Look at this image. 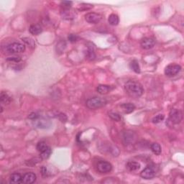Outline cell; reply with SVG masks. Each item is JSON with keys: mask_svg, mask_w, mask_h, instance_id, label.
<instances>
[{"mask_svg": "<svg viewBox=\"0 0 184 184\" xmlns=\"http://www.w3.org/2000/svg\"><path fill=\"white\" fill-rule=\"evenodd\" d=\"M61 17L63 19H73L76 17V13L74 10H71V9L69 10H63L62 12H60Z\"/></svg>", "mask_w": 184, "mask_h": 184, "instance_id": "obj_11", "label": "cell"}, {"mask_svg": "<svg viewBox=\"0 0 184 184\" xmlns=\"http://www.w3.org/2000/svg\"><path fill=\"white\" fill-rule=\"evenodd\" d=\"M0 100H1V104H8L11 102L12 99L10 96H9L7 94L4 92L1 93V96H0Z\"/></svg>", "mask_w": 184, "mask_h": 184, "instance_id": "obj_20", "label": "cell"}, {"mask_svg": "<svg viewBox=\"0 0 184 184\" xmlns=\"http://www.w3.org/2000/svg\"><path fill=\"white\" fill-rule=\"evenodd\" d=\"M86 57L90 59V60H93V59L95 58V54H94V52L92 48H89L88 51H87Z\"/></svg>", "mask_w": 184, "mask_h": 184, "instance_id": "obj_30", "label": "cell"}, {"mask_svg": "<svg viewBox=\"0 0 184 184\" xmlns=\"http://www.w3.org/2000/svg\"><path fill=\"white\" fill-rule=\"evenodd\" d=\"M36 147L37 151H39L40 153H42V152L45 151L46 149H47L48 146L46 145L45 142H43V141H41V142H39L38 143H37Z\"/></svg>", "mask_w": 184, "mask_h": 184, "instance_id": "obj_24", "label": "cell"}, {"mask_svg": "<svg viewBox=\"0 0 184 184\" xmlns=\"http://www.w3.org/2000/svg\"><path fill=\"white\" fill-rule=\"evenodd\" d=\"M130 68L132 69V70H133L135 73H137V74L140 73V65H139L138 61H137V60H133V61L130 63Z\"/></svg>", "mask_w": 184, "mask_h": 184, "instance_id": "obj_21", "label": "cell"}, {"mask_svg": "<svg viewBox=\"0 0 184 184\" xmlns=\"http://www.w3.org/2000/svg\"><path fill=\"white\" fill-rule=\"evenodd\" d=\"M10 183L13 184L22 183V176L19 173H13L10 176Z\"/></svg>", "mask_w": 184, "mask_h": 184, "instance_id": "obj_15", "label": "cell"}, {"mask_svg": "<svg viewBox=\"0 0 184 184\" xmlns=\"http://www.w3.org/2000/svg\"><path fill=\"white\" fill-rule=\"evenodd\" d=\"M25 51V45L19 42H13L8 45L6 48V51L8 53H19Z\"/></svg>", "mask_w": 184, "mask_h": 184, "instance_id": "obj_3", "label": "cell"}, {"mask_svg": "<svg viewBox=\"0 0 184 184\" xmlns=\"http://www.w3.org/2000/svg\"><path fill=\"white\" fill-rule=\"evenodd\" d=\"M121 108L126 114H130L135 110V106L132 103H124L121 104Z\"/></svg>", "mask_w": 184, "mask_h": 184, "instance_id": "obj_13", "label": "cell"}, {"mask_svg": "<svg viewBox=\"0 0 184 184\" xmlns=\"http://www.w3.org/2000/svg\"><path fill=\"white\" fill-rule=\"evenodd\" d=\"M36 180V175L33 173H27L22 177V183L26 184L33 183Z\"/></svg>", "mask_w": 184, "mask_h": 184, "instance_id": "obj_10", "label": "cell"}, {"mask_svg": "<svg viewBox=\"0 0 184 184\" xmlns=\"http://www.w3.org/2000/svg\"><path fill=\"white\" fill-rule=\"evenodd\" d=\"M21 60H22V58L19 56H12L7 58V61L12 62V63H19Z\"/></svg>", "mask_w": 184, "mask_h": 184, "instance_id": "obj_29", "label": "cell"}, {"mask_svg": "<svg viewBox=\"0 0 184 184\" xmlns=\"http://www.w3.org/2000/svg\"><path fill=\"white\" fill-rule=\"evenodd\" d=\"M109 116H110L111 119L114 121H119L121 120V116L119 115V114L115 113V112H111V113H110V114H109Z\"/></svg>", "mask_w": 184, "mask_h": 184, "instance_id": "obj_27", "label": "cell"}, {"mask_svg": "<svg viewBox=\"0 0 184 184\" xmlns=\"http://www.w3.org/2000/svg\"><path fill=\"white\" fill-rule=\"evenodd\" d=\"M141 47L145 50H150L153 48L155 45V40L152 37H145L141 40Z\"/></svg>", "mask_w": 184, "mask_h": 184, "instance_id": "obj_9", "label": "cell"}, {"mask_svg": "<svg viewBox=\"0 0 184 184\" xmlns=\"http://www.w3.org/2000/svg\"><path fill=\"white\" fill-rule=\"evenodd\" d=\"M150 149L152 152L154 153L155 155H160L161 154L162 149H161V146L158 143H156V142H154L150 145Z\"/></svg>", "mask_w": 184, "mask_h": 184, "instance_id": "obj_19", "label": "cell"}, {"mask_svg": "<svg viewBox=\"0 0 184 184\" xmlns=\"http://www.w3.org/2000/svg\"><path fill=\"white\" fill-rule=\"evenodd\" d=\"M38 117H39V115L37 114H36V113L30 114V115H29V117H28V118H29V119H33V120H34V119H35V120H36V119Z\"/></svg>", "mask_w": 184, "mask_h": 184, "instance_id": "obj_32", "label": "cell"}, {"mask_svg": "<svg viewBox=\"0 0 184 184\" xmlns=\"http://www.w3.org/2000/svg\"><path fill=\"white\" fill-rule=\"evenodd\" d=\"M85 19L90 24H97L101 20V16L95 12H89L85 15Z\"/></svg>", "mask_w": 184, "mask_h": 184, "instance_id": "obj_8", "label": "cell"}, {"mask_svg": "<svg viewBox=\"0 0 184 184\" xmlns=\"http://www.w3.org/2000/svg\"><path fill=\"white\" fill-rule=\"evenodd\" d=\"M29 32L33 35H38L42 32V28L40 25H33L29 28Z\"/></svg>", "mask_w": 184, "mask_h": 184, "instance_id": "obj_14", "label": "cell"}, {"mask_svg": "<svg viewBox=\"0 0 184 184\" xmlns=\"http://www.w3.org/2000/svg\"><path fill=\"white\" fill-rule=\"evenodd\" d=\"M155 176V171L152 165H147L140 173V176L146 180L152 179Z\"/></svg>", "mask_w": 184, "mask_h": 184, "instance_id": "obj_6", "label": "cell"}, {"mask_svg": "<svg viewBox=\"0 0 184 184\" xmlns=\"http://www.w3.org/2000/svg\"><path fill=\"white\" fill-rule=\"evenodd\" d=\"M181 71V66L178 64H170L165 69V74L168 77H173L179 74Z\"/></svg>", "mask_w": 184, "mask_h": 184, "instance_id": "obj_4", "label": "cell"}, {"mask_svg": "<svg viewBox=\"0 0 184 184\" xmlns=\"http://www.w3.org/2000/svg\"><path fill=\"white\" fill-rule=\"evenodd\" d=\"M97 169L98 171L101 173H110L112 170V164L109 162L104 161V160H101L99 161L97 164Z\"/></svg>", "mask_w": 184, "mask_h": 184, "instance_id": "obj_7", "label": "cell"}, {"mask_svg": "<svg viewBox=\"0 0 184 184\" xmlns=\"http://www.w3.org/2000/svg\"><path fill=\"white\" fill-rule=\"evenodd\" d=\"M107 100L101 97H93L88 99L86 102V107L90 110H96L105 106Z\"/></svg>", "mask_w": 184, "mask_h": 184, "instance_id": "obj_2", "label": "cell"}, {"mask_svg": "<svg viewBox=\"0 0 184 184\" xmlns=\"http://www.w3.org/2000/svg\"><path fill=\"white\" fill-rule=\"evenodd\" d=\"M113 89L114 87L111 86L101 84L98 86L96 91H97V92L100 94H108V93H110L111 91L113 90Z\"/></svg>", "mask_w": 184, "mask_h": 184, "instance_id": "obj_12", "label": "cell"}, {"mask_svg": "<svg viewBox=\"0 0 184 184\" xmlns=\"http://www.w3.org/2000/svg\"><path fill=\"white\" fill-rule=\"evenodd\" d=\"M164 118H165V116H164L163 114H158V115L155 116V117H153L152 121H153V122L155 123V124H157V123L160 122V121L163 120Z\"/></svg>", "mask_w": 184, "mask_h": 184, "instance_id": "obj_28", "label": "cell"}, {"mask_svg": "<svg viewBox=\"0 0 184 184\" xmlns=\"http://www.w3.org/2000/svg\"><path fill=\"white\" fill-rule=\"evenodd\" d=\"M22 40L25 43L28 45L31 48H34L35 47V42L33 39L30 38V37H24V38L22 39Z\"/></svg>", "mask_w": 184, "mask_h": 184, "instance_id": "obj_23", "label": "cell"}, {"mask_svg": "<svg viewBox=\"0 0 184 184\" xmlns=\"http://www.w3.org/2000/svg\"><path fill=\"white\" fill-rule=\"evenodd\" d=\"M68 39H69V40L71 42H75L78 40V37L76 35H74V34H71V35H69V37H68Z\"/></svg>", "mask_w": 184, "mask_h": 184, "instance_id": "obj_31", "label": "cell"}, {"mask_svg": "<svg viewBox=\"0 0 184 184\" xmlns=\"http://www.w3.org/2000/svg\"><path fill=\"white\" fill-rule=\"evenodd\" d=\"M71 5H72V1H63L60 3V6L63 10H69L71 7Z\"/></svg>", "mask_w": 184, "mask_h": 184, "instance_id": "obj_26", "label": "cell"}, {"mask_svg": "<svg viewBox=\"0 0 184 184\" xmlns=\"http://www.w3.org/2000/svg\"><path fill=\"white\" fill-rule=\"evenodd\" d=\"M108 22L111 25H113V26L117 25L119 22V17H118L117 15H115V14H112V15H110V16H109Z\"/></svg>", "mask_w": 184, "mask_h": 184, "instance_id": "obj_18", "label": "cell"}, {"mask_svg": "<svg viewBox=\"0 0 184 184\" xmlns=\"http://www.w3.org/2000/svg\"><path fill=\"white\" fill-rule=\"evenodd\" d=\"M169 119L173 124H179L183 119V113L179 110L173 109L169 113Z\"/></svg>", "mask_w": 184, "mask_h": 184, "instance_id": "obj_5", "label": "cell"}, {"mask_svg": "<svg viewBox=\"0 0 184 184\" xmlns=\"http://www.w3.org/2000/svg\"><path fill=\"white\" fill-rule=\"evenodd\" d=\"M126 92L132 97L138 98L142 95L144 89L142 86L139 82L135 81H127L124 85Z\"/></svg>", "mask_w": 184, "mask_h": 184, "instance_id": "obj_1", "label": "cell"}, {"mask_svg": "<svg viewBox=\"0 0 184 184\" xmlns=\"http://www.w3.org/2000/svg\"><path fill=\"white\" fill-rule=\"evenodd\" d=\"M51 153H52L51 148L50 147H48L45 150L42 152V153H40V158L42 159H43V160H46V159H48V158H49L50 155H51Z\"/></svg>", "mask_w": 184, "mask_h": 184, "instance_id": "obj_22", "label": "cell"}, {"mask_svg": "<svg viewBox=\"0 0 184 184\" xmlns=\"http://www.w3.org/2000/svg\"><path fill=\"white\" fill-rule=\"evenodd\" d=\"M51 125V123L49 121L45 120V119H40V120H37L36 122V126L39 128H42V129H45V128L50 127Z\"/></svg>", "mask_w": 184, "mask_h": 184, "instance_id": "obj_17", "label": "cell"}, {"mask_svg": "<svg viewBox=\"0 0 184 184\" xmlns=\"http://www.w3.org/2000/svg\"><path fill=\"white\" fill-rule=\"evenodd\" d=\"M126 168L130 171H136L140 168V164L135 161H130L127 163Z\"/></svg>", "mask_w": 184, "mask_h": 184, "instance_id": "obj_16", "label": "cell"}, {"mask_svg": "<svg viewBox=\"0 0 184 184\" xmlns=\"http://www.w3.org/2000/svg\"><path fill=\"white\" fill-rule=\"evenodd\" d=\"M93 7H94V5L93 4H85V3H83V4H81L78 6V10H79V11H86V10H89L90 9Z\"/></svg>", "mask_w": 184, "mask_h": 184, "instance_id": "obj_25", "label": "cell"}]
</instances>
